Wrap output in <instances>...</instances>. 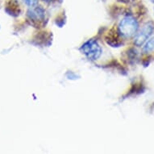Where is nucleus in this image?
Masks as SVG:
<instances>
[{
	"label": "nucleus",
	"instance_id": "obj_6",
	"mask_svg": "<svg viewBox=\"0 0 154 154\" xmlns=\"http://www.w3.org/2000/svg\"><path fill=\"white\" fill-rule=\"evenodd\" d=\"M154 50V35L149 38V40L144 44L143 51L145 53H150Z\"/></svg>",
	"mask_w": 154,
	"mask_h": 154
},
{
	"label": "nucleus",
	"instance_id": "obj_7",
	"mask_svg": "<svg viewBox=\"0 0 154 154\" xmlns=\"http://www.w3.org/2000/svg\"><path fill=\"white\" fill-rule=\"evenodd\" d=\"M23 1L26 5L30 7V8L35 7V6L37 5L38 3V0H23Z\"/></svg>",
	"mask_w": 154,
	"mask_h": 154
},
{
	"label": "nucleus",
	"instance_id": "obj_1",
	"mask_svg": "<svg viewBox=\"0 0 154 154\" xmlns=\"http://www.w3.org/2000/svg\"><path fill=\"white\" fill-rule=\"evenodd\" d=\"M138 22L132 15H126L119 24V34L124 38H131L136 35L138 31Z\"/></svg>",
	"mask_w": 154,
	"mask_h": 154
},
{
	"label": "nucleus",
	"instance_id": "obj_8",
	"mask_svg": "<svg viewBox=\"0 0 154 154\" xmlns=\"http://www.w3.org/2000/svg\"><path fill=\"white\" fill-rule=\"evenodd\" d=\"M42 1L46 3H51V2H53V0H42Z\"/></svg>",
	"mask_w": 154,
	"mask_h": 154
},
{
	"label": "nucleus",
	"instance_id": "obj_3",
	"mask_svg": "<svg viewBox=\"0 0 154 154\" xmlns=\"http://www.w3.org/2000/svg\"><path fill=\"white\" fill-rule=\"evenodd\" d=\"M154 30V26L151 23L144 24L142 28L135 35L134 44L137 46H142L152 35Z\"/></svg>",
	"mask_w": 154,
	"mask_h": 154
},
{
	"label": "nucleus",
	"instance_id": "obj_9",
	"mask_svg": "<svg viewBox=\"0 0 154 154\" xmlns=\"http://www.w3.org/2000/svg\"><path fill=\"white\" fill-rule=\"evenodd\" d=\"M152 3L154 4V0H152Z\"/></svg>",
	"mask_w": 154,
	"mask_h": 154
},
{
	"label": "nucleus",
	"instance_id": "obj_5",
	"mask_svg": "<svg viewBox=\"0 0 154 154\" xmlns=\"http://www.w3.org/2000/svg\"><path fill=\"white\" fill-rule=\"evenodd\" d=\"M5 10L9 15H13V16H17L20 13V5L15 0H10V2L7 4Z\"/></svg>",
	"mask_w": 154,
	"mask_h": 154
},
{
	"label": "nucleus",
	"instance_id": "obj_2",
	"mask_svg": "<svg viewBox=\"0 0 154 154\" xmlns=\"http://www.w3.org/2000/svg\"><path fill=\"white\" fill-rule=\"evenodd\" d=\"M81 51L89 60L91 61L99 59L102 54L101 47L94 40H90L84 43L81 47Z\"/></svg>",
	"mask_w": 154,
	"mask_h": 154
},
{
	"label": "nucleus",
	"instance_id": "obj_4",
	"mask_svg": "<svg viewBox=\"0 0 154 154\" xmlns=\"http://www.w3.org/2000/svg\"><path fill=\"white\" fill-rule=\"evenodd\" d=\"M28 17L33 23H41L45 20V11L41 7L35 6L28 10Z\"/></svg>",
	"mask_w": 154,
	"mask_h": 154
}]
</instances>
